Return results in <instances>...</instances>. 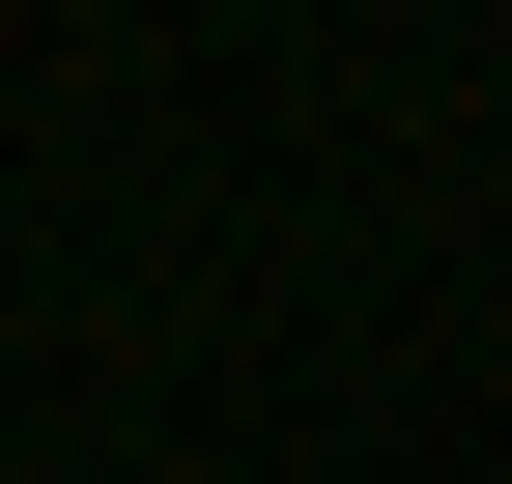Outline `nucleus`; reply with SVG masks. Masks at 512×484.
Wrapping results in <instances>:
<instances>
[]
</instances>
